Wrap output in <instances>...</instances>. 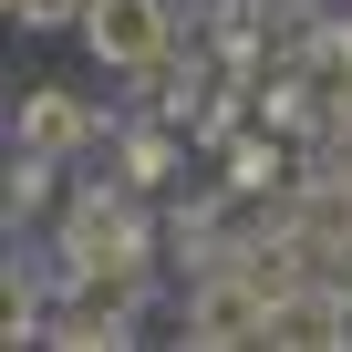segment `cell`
<instances>
[{
    "instance_id": "5",
    "label": "cell",
    "mask_w": 352,
    "mask_h": 352,
    "mask_svg": "<svg viewBox=\"0 0 352 352\" xmlns=\"http://www.w3.org/2000/svg\"><path fill=\"white\" fill-rule=\"evenodd\" d=\"M94 135V114L73 104V94H32L21 104V155H63V145H83Z\"/></svg>"
},
{
    "instance_id": "1",
    "label": "cell",
    "mask_w": 352,
    "mask_h": 352,
    "mask_svg": "<svg viewBox=\"0 0 352 352\" xmlns=\"http://www.w3.org/2000/svg\"><path fill=\"white\" fill-rule=\"evenodd\" d=\"M187 342H270V280L259 270H239V280H208L197 300H187Z\"/></svg>"
},
{
    "instance_id": "6",
    "label": "cell",
    "mask_w": 352,
    "mask_h": 352,
    "mask_svg": "<svg viewBox=\"0 0 352 352\" xmlns=\"http://www.w3.org/2000/svg\"><path fill=\"white\" fill-rule=\"evenodd\" d=\"M42 342H83V352H94V342H135V300H124V290H114V300H94V290H83Z\"/></svg>"
},
{
    "instance_id": "2",
    "label": "cell",
    "mask_w": 352,
    "mask_h": 352,
    "mask_svg": "<svg viewBox=\"0 0 352 352\" xmlns=\"http://www.w3.org/2000/svg\"><path fill=\"white\" fill-rule=\"evenodd\" d=\"M83 42H94V63L145 73L166 52V0H94V11H83Z\"/></svg>"
},
{
    "instance_id": "4",
    "label": "cell",
    "mask_w": 352,
    "mask_h": 352,
    "mask_svg": "<svg viewBox=\"0 0 352 352\" xmlns=\"http://www.w3.org/2000/svg\"><path fill=\"white\" fill-rule=\"evenodd\" d=\"M73 270H135V218L124 208H73Z\"/></svg>"
},
{
    "instance_id": "7",
    "label": "cell",
    "mask_w": 352,
    "mask_h": 352,
    "mask_svg": "<svg viewBox=\"0 0 352 352\" xmlns=\"http://www.w3.org/2000/svg\"><path fill=\"white\" fill-rule=\"evenodd\" d=\"M11 11H21L32 32H63V21H83V11H94V0H11Z\"/></svg>"
},
{
    "instance_id": "3",
    "label": "cell",
    "mask_w": 352,
    "mask_h": 352,
    "mask_svg": "<svg viewBox=\"0 0 352 352\" xmlns=\"http://www.w3.org/2000/svg\"><path fill=\"white\" fill-rule=\"evenodd\" d=\"M270 342H280V352L352 342V300H331V290H270Z\"/></svg>"
}]
</instances>
